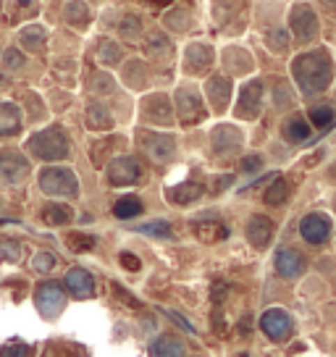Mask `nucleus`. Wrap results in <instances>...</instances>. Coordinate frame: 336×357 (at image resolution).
Instances as JSON below:
<instances>
[{"label":"nucleus","mask_w":336,"mask_h":357,"mask_svg":"<svg viewBox=\"0 0 336 357\" xmlns=\"http://www.w3.org/2000/svg\"><path fill=\"white\" fill-rule=\"evenodd\" d=\"M40 218H43V223H47V226H66V223L74 218V213H71V208L63 205V202H50V205H45V208L40 211Z\"/></svg>","instance_id":"4be33fe9"},{"label":"nucleus","mask_w":336,"mask_h":357,"mask_svg":"<svg viewBox=\"0 0 336 357\" xmlns=\"http://www.w3.org/2000/svg\"><path fill=\"white\" fill-rule=\"evenodd\" d=\"M95 79H98V82H95L98 87H95V89H100V92H102V89H105V92H111V89H113V79L111 77H95Z\"/></svg>","instance_id":"c03bdc74"},{"label":"nucleus","mask_w":336,"mask_h":357,"mask_svg":"<svg viewBox=\"0 0 336 357\" xmlns=\"http://www.w3.org/2000/svg\"><path fill=\"white\" fill-rule=\"evenodd\" d=\"M260 166H263V158L260 155H250L242 160V171H247V174H250V171H258Z\"/></svg>","instance_id":"79ce46f5"},{"label":"nucleus","mask_w":336,"mask_h":357,"mask_svg":"<svg viewBox=\"0 0 336 357\" xmlns=\"http://www.w3.org/2000/svg\"><path fill=\"white\" fill-rule=\"evenodd\" d=\"M19 43H22L26 50H40V47L45 45V29H43V26H37V24L24 26L22 34H19Z\"/></svg>","instance_id":"cd10ccee"},{"label":"nucleus","mask_w":336,"mask_h":357,"mask_svg":"<svg viewBox=\"0 0 336 357\" xmlns=\"http://www.w3.org/2000/svg\"><path fill=\"white\" fill-rule=\"evenodd\" d=\"M34 305H37V310L43 318L47 321H53L61 315V310L66 307V289H63V284L61 281H43L37 291H34Z\"/></svg>","instance_id":"20e7f679"},{"label":"nucleus","mask_w":336,"mask_h":357,"mask_svg":"<svg viewBox=\"0 0 336 357\" xmlns=\"http://www.w3.org/2000/svg\"><path fill=\"white\" fill-rule=\"evenodd\" d=\"M303 271H305V257L297 250L284 247V250L276 252V273H279L281 279H297V276H303Z\"/></svg>","instance_id":"ddd939ff"},{"label":"nucleus","mask_w":336,"mask_h":357,"mask_svg":"<svg viewBox=\"0 0 336 357\" xmlns=\"http://www.w3.org/2000/svg\"><path fill=\"white\" fill-rule=\"evenodd\" d=\"M310 121L315 123V129L331 132L336 126V111L331 105H315V108H310Z\"/></svg>","instance_id":"a878e982"},{"label":"nucleus","mask_w":336,"mask_h":357,"mask_svg":"<svg viewBox=\"0 0 336 357\" xmlns=\"http://www.w3.org/2000/svg\"><path fill=\"white\" fill-rule=\"evenodd\" d=\"M26 174H29V160L19 150H3L0 153V184L3 187L22 184Z\"/></svg>","instance_id":"423d86ee"},{"label":"nucleus","mask_w":336,"mask_h":357,"mask_svg":"<svg viewBox=\"0 0 336 357\" xmlns=\"http://www.w3.org/2000/svg\"><path fill=\"white\" fill-rule=\"evenodd\" d=\"M160 310H163V315H168V318H171V321H174V324H179L181 328H187V331H190V334H194V326H192L190 321H184V318H181L179 312H174V310H166V307H160Z\"/></svg>","instance_id":"a19ab883"},{"label":"nucleus","mask_w":336,"mask_h":357,"mask_svg":"<svg viewBox=\"0 0 336 357\" xmlns=\"http://www.w3.org/2000/svg\"><path fill=\"white\" fill-rule=\"evenodd\" d=\"M139 142L145 147V153L150 160L155 163H168L174 153H176V139L168 137V134H158V132H147L139 137Z\"/></svg>","instance_id":"1a4fd4ad"},{"label":"nucleus","mask_w":336,"mask_h":357,"mask_svg":"<svg viewBox=\"0 0 336 357\" xmlns=\"http://www.w3.org/2000/svg\"><path fill=\"white\" fill-rule=\"evenodd\" d=\"M22 129V111L13 102H0V137H13Z\"/></svg>","instance_id":"a211bd4d"},{"label":"nucleus","mask_w":336,"mask_h":357,"mask_svg":"<svg viewBox=\"0 0 336 357\" xmlns=\"http://www.w3.org/2000/svg\"><path fill=\"white\" fill-rule=\"evenodd\" d=\"M208 98H211L215 111H224L229 98H231V84L224 77H213L208 82Z\"/></svg>","instance_id":"5701e85b"},{"label":"nucleus","mask_w":336,"mask_h":357,"mask_svg":"<svg viewBox=\"0 0 336 357\" xmlns=\"http://www.w3.org/2000/svg\"><path fill=\"white\" fill-rule=\"evenodd\" d=\"M84 119H87V126L95 129V132H102V129H111L113 126V116L108 113L105 105H100V102H90Z\"/></svg>","instance_id":"b1692460"},{"label":"nucleus","mask_w":336,"mask_h":357,"mask_svg":"<svg viewBox=\"0 0 336 357\" xmlns=\"http://www.w3.org/2000/svg\"><path fill=\"white\" fill-rule=\"evenodd\" d=\"M137 231H139V234L160 236V239H166V236H174V229H171V223H168V221H150V223H142V226H137Z\"/></svg>","instance_id":"c85d7f7f"},{"label":"nucleus","mask_w":336,"mask_h":357,"mask_svg":"<svg viewBox=\"0 0 336 357\" xmlns=\"http://www.w3.org/2000/svg\"><path fill=\"white\" fill-rule=\"evenodd\" d=\"M142 211H145V208H142V200H139L137 195H126V197H121V200L113 205V215H116V218H121V221L137 218Z\"/></svg>","instance_id":"393cba45"},{"label":"nucleus","mask_w":336,"mask_h":357,"mask_svg":"<svg viewBox=\"0 0 336 357\" xmlns=\"http://www.w3.org/2000/svg\"><path fill=\"white\" fill-rule=\"evenodd\" d=\"M145 50L150 53V56H166V53H171V43H168L163 34L153 32L150 37H147Z\"/></svg>","instance_id":"c756f323"},{"label":"nucleus","mask_w":336,"mask_h":357,"mask_svg":"<svg viewBox=\"0 0 336 357\" xmlns=\"http://www.w3.org/2000/svg\"><path fill=\"white\" fill-rule=\"evenodd\" d=\"M0 357H32V347L22 344V342L6 344V347H0Z\"/></svg>","instance_id":"72a5a7b5"},{"label":"nucleus","mask_w":336,"mask_h":357,"mask_svg":"<svg viewBox=\"0 0 336 357\" xmlns=\"http://www.w3.org/2000/svg\"><path fill=\"white\" fill-rule=\"evenodd\" d=\"M105 176H108V184H111V187H129V184H137V181H139L142 168L137 163V158L121 155L108 163Z\"/></svg>","instance_id":"0eeeda50"},{"label":"nucleus","mask_w":336,"mask_h":357,"mask_svg":"<svg viewBox=\"0 0 336 357\" xmlns=\"http://www.w3.org/2000/svg\"><path fill=\"white\" fill-rule=\"evenodd\" d=\"M100 58L105 63H119V61H121V47L108 40V43H102V47H100Z\"/></svg>","instance_id":"c9c22d12"},{"label":"nucleus","mask_w":336,"mask_h":357,"mask_svg":"<svg viewBox=\"0 0 336 357\" xmlns=\"http://www.w3.org/2000/svg\"><path fill=\"white\" fill-rule=\"evenodd\" d=\"M29 150L40 160H63L71 153V145H68V137L61 126H47L29 139Z\"/></svg>","instance_id":"f03ea898"},{"label":"nucleus","mask_w":336,"mask_h":357,"mask_svg":"<svg viewBox=\"0 0 336 357\" xmlns=\"http://www.w3.org/2000/svg\"><path fill=\"white\" fill-rule=\"evenodd\" d=\"M0 255L6 260H19L24 255V247L19 242H0Z\"/></svg>","instance_id":"e433bc0d"},{"label":"nucleus","mask_w":336,"mask_h":357,"mask_svg":"<svg viewBox=\"0 0 336 357\" xmlns=\"http://www.w3.org/2000/svg\"><path fill=\"white\" fill-rule=\"evenodd\" d=\"M224 297H226V284H215V287H213V300L221 302Z\"/></svg>","instance_id":"a18cd8bd"},{"label":"nucleus","mask_w":336,"mask_h":357,"mask_svg":"<svg viewBox=\"0 0 336 357\" xmlns=\"http://www.w3.org/2000/svg\"><path fill=\"white\" fill-rule=\"evenodd\" d=\"M187 24H190V16H187L184 11H171V13L166 16V26H171V29H176V32H179V29H184Z\"/></svg>","instance_id":"4c0bfd02"},{"label":"nucleus","mask_w":336,"mask_h":357,"mask_svg":"<svg viewBox=\"0 0 336 357\" xmlns=\"http://www.w3.org/2000/svg\"><path fill=\"white\" fill-rule=\"evenodd\" d=\"M74 252H82V250H92L95 247V236H84V234H68L66 239Z\"/></svg>","instance_id":"f704fd0d"},{"label":"nucleus","mask_w":336,"mask_h":357,"mask_svg":"<svg viewBox=\"0 0 336 357\" xmlns=\"http://www.w3.org/2000/svg\"><path fill=\"white\" fill-rule=\"evenodd\" d=\"M150 355L153 357H184V342L174 334L160 336V339H155V342L150 344Z\"/></svg>","instance_id":"6ab92c4d"},{"label":"nucleus","mask_w":336,"mask_h":357,"mask_svg":"<svg viewBox=\"0 0 336 357\" xmlns=\"http://www.w3.org/2000/svg\"><path fill=\"white\" fill-rule=\"evenodd\" d=\"M63 19L71 26H87V22H90V8L82 0H71L66 6V11H63Z\"/></svg>","instance_id":"bb28decb"},{"label":"nucleus","mask_w":336,"mask_h":357,"mask_svg":"<svg viewBox=\"0 0 336 357\" xmlns=\"http://www.w3.org/2000/svg\"><path fill=\"white\" fill-rule=\"evenodd\" d=\"M37 181H40V190L50 195V197H77L79 195V181L71 168H43Z\"/></svg>","instance_id":"7ed1b4c3"},{"label":"nucleus","mask_w":336,"mask_h":357,"mask_svg":"<svg viewBox=\"0 0 336 357\" xmlns=\"http://www.w3.org/2000/svg\"><path fill=\"white\" fill-rule=\"evenodd\" d=\"M6 66H8V68H22V66H24L22 50H16V47H11V50L6 53Z\"/></svg>","instance_id":"ea45409f"},{"label":"nucleus","mask_w":336,"mask_h":357,"mask_svg":"<svg viewBox=\"0 0 336 357\" xmlns=\"http://www.w3.org/2000/svg\"><path fill=\"white\" fill-rule=\"evenodd\" d=\"M211 61H213V50H211L205 43L190 45V47H187V53H184V68L192 71V74L205 71V68L211 66Z\"/></svg>","instance_id":"4468645a"},{"label":"nucleus","mask_w":336,"mask_h":357,"mask_svg":"<svg viewBox=\"0 0 336 357\" xmlns=\"http://www.w3.org/2000/svg\"><path fill=\"white\" fill-rule=\"evenodd\" d=\"M260 331L268 336L270 342H287L294 334V321L284 307H270L260 315Z\"/></svg>","instance_id":"39448f33"},{"label":"nucleus","mask_w":336,"mask_h":357,"mask_svg":"<svg viewBox=\"0 0 336 357\" xmlns=\"http://www.w3.org/2000/svg\"><path fill=\"white\" fill-rule=\"evenodd\" d=\"M200 197H202V187L194 184V181H187V184L166 190V200H171L174 205H190V202L200 200Z\"/></svg>","instance_id":"aec40b11"},{"label":"nucleus","mask_w":336,"mask_h":357,"mask_svg":"<svg viewBox=\"0 0 336 357\" xmlns=\"http://www.w3.org/2000/svg\"><path fill=\"white\" fill-rule=\"evenodd\" d=\"M176 108H179V119L184 123H197L205 116L200 95H197V89L192 87H181L176 92Z\"/></svg>","instance_id":"9d476101"},{"label":"nucleus","mask_w":336,"mask_h":357,"mask_svg":"<svg viewBox=\"0 0 336 357\" xmlns=\"http://www.w3.org/2000/svg\"><path fill=\"white\" fill-rule=\"evenodd\" d=\"M334 66L326 53H307L294 61V79L305 95H318L331 84Z\"/></svg>","instance_id":"f257e3e1"},{"label":"nucleus","mask_w":336,"mask_h":357,"mask_svg":"<svg viewBox=\"0 0 336 357\" xmlns=\"http://www.w3.org/2000/svg\"><path fill=\"white\" fill-rule=\"evenodd\" d=\"M139 19L137 16H129V19H123V24H121V34L123 37H137L139 34Z\"/></svg>","instance_id":"58836bf2"},{"label":"nucleus","mask_w":336,"mask_h":357,"mask_svg":"<svg viewBox=\"0 0 336 357\" xmlns=\"http://www.w3.org/2000/svg\"><path fill=\"white\" fill-rule=\"evenodd\" d=\"M260 102H263V84L260 82H250L242 89V98H239V116H258L260 113Z\"/></svg>","instance_id":"dca6fc26"},{"label":"nucleus","mask_w":336,"mask_h":357,"mask_svg":"<svg viewBox=\"0 0 336 357\" xmlns=\"http://www.w3.org/2000/svg\"><path fill=\"white\" fill-rule=\"evenodd\" d=\"M121 266L129 268V271H139V268H142V263H139V260H137L132 252H123V255H121Z\"/></svg>","instance_id":"37998d69"},{"label":"nucleus","mask_w":336,"mask_h":357,"mask_svg":"<svg viewBox=\"0 0 336 357\" xmlns=\"http://www.w3.org/2000/svg\"><path fill=\"white\" fill-rule=\"evenodd\" d=\"M197 234H200L205 242H208V239L213 242V239H224L229 231H226L221 223H200V226H197Z\"/></svg>","instance_id":"7c9ffc66"},{"label":"nucleus","mask_w":336,"mask_h":357,"mask_svg":"<svg viewBox=\"0 0 336 357\" xmlns=\"http://www.w3.org/2000/svg\"><path fill=\"white\" fill-rule=\"evenodd\" d=\"M300 236L307 245H323L331 236V218L326 213H307L300 221Z\"/></svg>","instance_id":"6e6552de"},{"label":"nucleus","mask_w":336,"mask_h":357,"mask_svg":"<svg viewBox=\"0 0 336 357\" xmlns=\"http://www.w3.org/2000/svg\"><path fill=\"white\" fill-rule=\"evenodd\" d=\"M66 289L77 297V300H90L95 297V279L87 268H71L66 273Z\"/></svg>","instance_id":"f8f14e48"},{"label":"nucleus","mask_w":336,"mask_h":357,"mask_svg":"<svg viewBox=\"0 0 336 357\" xmlns=\"http://www.w3.org/2000/svg\"><path fill=\"white\" fill-rule=\"evenodd\" d=\"M281 134H284L287 142L300 145V142H307V139H310V126H307V121H305L303 116H291L289 121L284 123Z\"/></svg>","instance_id":"412c9836"},{"label":"nucleus","mask_w":336,"mask_h":357,"mask_svg":"<svg viewBox=\"0 0 336 357\" xmlns=\"http://www.w3.org/2000/svg\"><path fill=\"white\" fill-rule=\"evenodd\" d=\"M239 145H242V134L231 129V126H218L213 132V150L218 155H229Z\"/></svg>","instance_id":"f3484780"},{"label":"nucleus","mask_w":336,"mask_h":357,"mask_svg":"<svg viewBox=\"0 0 336 357\" xmlns=\"http://www.w3.org/2000/svg\"><path fill=\"white\" fill-rule=\"evenodd\" d=\"M32 268L37 271V273H50V271L56 268V257H53V252H37L32 260Z\"/></svg>","instance_id":"473e14b6"},{"label":"nucleus","mask_w":336,"mask_h":357,"mask_svg":"<svg viewBox=\"0 0 336 357\" xmlns=\"http://www.w3.org/2000/svg\"><path fill=\"white\" fill-rule=\"evenodd\" d=\"M284 200H287V181L276 178V184L268 187V192H266V202L268 205H281Z\"/></svg>","instance_id":"2f4dec72"},{"label":"nucleus","mask_w":336,"mask_h":357,"mask_svg":"<svg viewBox=\"0 0 336 357\" xmlns=\"http://www.w3.org/2000/svg\"><path fill=\"white\" fill-rule=\"evenodd\" d=\"M142 116L145 121L158 123V126H168L174 121V111H171V102H168L166 95H150L142 102Z\"/></svg>","instance_id":"9b49d317"},{"label":"nucleus","mask_w":336,"mask_h":357,"mask_svg":"<svg viewBox=\"0 0 336 357\" xmlns=\"http://www.w3.org/2000/svg\"><path fill=\"white\" fill-rule=\"evenodd\" d=\"M270 236H273V223H270V218H266V215H252L250 223H247V239L252 242V247L263 250L270 242Z\"/></svg>","instance_id":"2eb2a0df"}]
</instances>
